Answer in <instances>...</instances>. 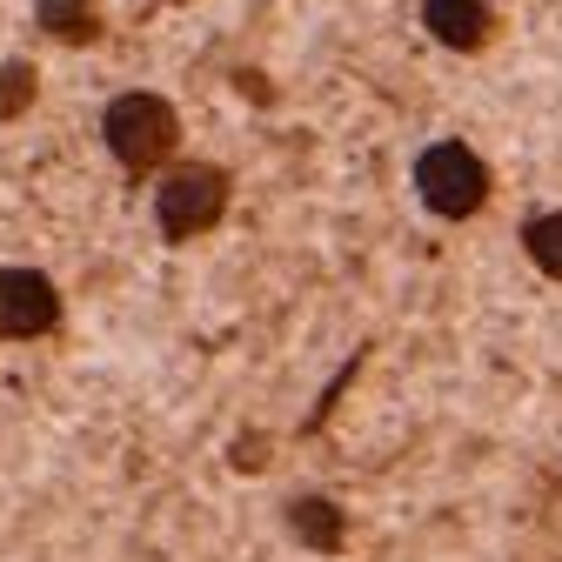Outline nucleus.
I'll use <instances>...</instances> for the list:
<instances>
[{"instance_id":"obj_1","label":"nucleus","mask_w":562,"mask_h":562,"mask_svg":"<svg viewBox=\"0 0 562 562\" xmlns=\"http://www.w3.org/2000/svg\"><path fill=\"white\" fill-rule=\"evenodd\" d=\"M101 140H108V155L127 168V175H155L175 161L181 148V114L148 94V88H134V94H114L108 114H101Z\"/></svg>"},{"instance_id":"obj_2","label":"nucleus","mask_w":562,"mask_h":562,"mask_svg":"<svg viewBox=\"0 0 562 562\" xmlns=\"http://www.w3.org/2000/svg\"><path fill=\"white\" fill-rule=\"evenodd\" d=\"M228 168H215V161H188V168H175L161 188H155V222H161V235L168 241H194V235H207L222 215H228Z\"/></svg>"},{"instance_id":"obj_3","label":"nucleus","mask_w":562,"mask_h":562,"mask_svg":"<svg viewBox=\"0 0 562 562\" xmlns=\"http://www.w3.org/2000/svg\"><path fill=\"white\" fill-rule=\"evenodd\" d=\"M415 194L429 201V215L469 222L488 201V168L469 140H436V148H422V161H415Z\"/></svg>"},{"instance_id":"obj_4","label":"nucleus","mask_w":562,"mask_h":562,"mask_svg":"<svg viewBox=\"0 0 562 562\" xmlns=\"http://www.w3.org/2000/svg\"><path fill=\"white\" fill-rule=\"evenodd\" d=\"M60 322V289L41 268H0V341H34L54 335Z\"/></svg>"},{"instance_id":"obj_5","label":"nucleus","mask_w":562,"mask_h":562,"mask_svg":"<svg viewBox=\"0 0 562 562\" xmlns=\"http://www.w3.org/2000/svg\"><path fill=\"white\" fill-rule=\"evenodd\" d=\"M422 21H429V34L442 47H456V54H475V47L496 41V8H488V0H429Z\"/></svg>"},{"instance_id":"obj_6","label":"nucleus","mask_w":562,"mask_h":562,"mask_svg":"<svg viewBox=\"0 0 562 562\" xmlns=\"http://www.w3.org/2000/svg\"><path fill=\"white\" fill-rule=\"evenodd\" d=\"M34 21H41V34L60 41V47L101 41V8H94V0H34Z\"/></svg>"},{"instance_id":"obj_7","label":"nucleus","mask_w":562,"mask_h":562,"mask_svg":"<svg viewBox=\"0 0 562 562\" xmlns=\"http://www.w3.org/2000/svg\"><path fill=\"white\" fill-rule=\"evenodd\" d=\"M289 529H295V542H308V549H322V555H335V549L348 542V516H341L328 496H295V503H289Z\"/></svg>"},{"instance_id":"obj_8","label":"nucleus","mask_w":562,"mask_h":562,"mask_svg":"<svg viewBox=\"0 0 562 562\" xmlns=\"http://www.w3.org/2000/svg\"><path fill=\"white\" fill-rule=\"evenodd\" d=\"M522 248H529V261H536L542 274L562 281V207H549V215H536V222L522 228Z\"/></svg>"},{"instance_id":"obj_9","label":"nucleus","mask_w":562,"mask_h":562,"mask_svg":"<svg viewBox=\"0 0 562 562\" xmlns=\"http://www.w3.org/2000/svg\"><path fill=\"white\" fill-rule=\"evenodd\" d=\"M41 81H34V60H0V121H21L34 108Z\"/></svg>"}]
</instances>
